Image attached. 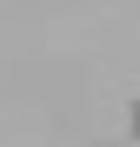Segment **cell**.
<instances>
[{
	"mask_svg": "<svg viewBox=\"0 0 140 147\" xmlns=\"http://www.w3.org/2000/svg\"><path fill=\"white\" fill-rule=\"evenodd\" d=\"M113 147H133V140H113Z\"/></svg>",
	"mask_w": 140,
	"mask_h": 147,
	"instance_id": "2",
	"label": "cell"
},
{
	"mask_svg": "<svg viewBox=\"0 0 140 147\" xmlns=\"http://www.w3.org/2000/svg\"><path fill=\"white\" fill-rule=\"evenodd\" d=\"M133 147H140V140H133Z\"/></svg>",
	"mask_w": 140,
	"mask_h": 147,
	"instance_id": "3",
	"label": "cell"
},
{
	"mask_svg": "<svg viewBox=\"0 0 140 147\" xmlns=\"http://www.w3.org/2000/svg\"><path fill=\"white\" fill-rule=\"evenodd\" d=\"M127 140H140V100L127 107Z\"/></svg>",
	"mask_w": 140,
	"mask_h": 147,
	"instance_id": "1",
	"label": "cell"
}]
</instances>
